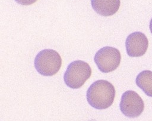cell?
I'll use <instances>...</instances> for the list:
<instances>
[{
  "label": "cell",
  "instance_id": "obj_1",
  "mask_svg": "<svg viewBox=\"0 0 152 121\" xmlns=\"http://www.w3.org/2000/svg\"><path fill=\"white\" fill-rule=\"evenodd\" d=\"M86 97L91 107L96 109H105L112 104L115 97V89L109 81L97 80L90 85Z\"/></svg>",
  "mask_w": 152,
  "mask_h": 121
},
{
  "label": "cell",
  "instance_id": "obj_2",
  "mask_svg": "<svg viewBox=\"0 0 152 121\" xmlns=\"http://www.w3.org/2000/svg\"><path fill=\"white\" fill-rule=\"evenodd\" d=\"M34 64L40 74L52 76L59 70L62 65V59L60 55L55 50L44 49L36 55Z\"/></svg>",
  "mask_w": 152,
  "mask_h": 121
},
{
  "label": "cell",
  "instance_id": "obj_3",
  "mask_svg": "<svg viewBox=\"0 0 152 121\" xmlns=\"http://www.w3.org/2000/svg\"><path fill=\"white\" fill-rule=\"evenodd\" d=\"M91 69L83 60H75L70 63L64 75L65 84L72 89L80 88L90 77Z\"/></svg>",
  "mask_w": 152,
  "mask_h": 121
},
{
  "label": "cell",
  "instance_id": "obj_4",
  "mask_svg": "<svg viewBox=\"0 0 152 121\" xmlns=\"http://www.w3.org/2000/svg\"><path fill=\"white\" fill-rule=\"evenodd\" d=\"M94 60L101 72L109 73L118 67L121 62V55L116 48L105 46L100 49L96 53Z\"/></svg>",
  "mask_w": 152,
  "mask_h": 121
},
{
  "label": "cell",
  "instance_id": "obj_5",
  "mask_svg": "<svg viewBox=\"0 0 152 121\" xmlns=\"http://www.w3.org/2000/svg\"><path fill=\"white\" fill-rule=\"evenodd\" d=\"M119 107L125 116L134 118L138 117L143 112L144 103L135 91L128 90L122 95Z\"/></svg>",
  "mask_w": 152,
  "mask_h": 121
},
{
  "label": "cell",
  "instance_id": "obj_6",
  "mask_svg": "<svg viewBox=\"0 0 152 121\" xmlns=\"http://www.w3.org/2000/svg\"><path fill=\"white\" fill-rule=\"evenodd\" d=\"M148 46V41L146 36L140 31L130 34L125 41L126 53L131 57H140L144 55Z\"/></svg>",
  "mask_w": 152,
  "mask_h": 121
},
{
  "label": "cell",
  "instance_id": "obj_7",
  "mask_svg": "<svg viewBox=\"0 0 152 121\" xmlns=\"http://www.w3.org/2000/svg\"><path fill=\"white\" fill-rule=\"evenodd\" d=\"M91 7L99 15L111 16L119 9L120 0H91Z\"/></svg>",
  "mask_w": 152,
  "mask_h": 121
},
{
  "label": "cell",
  "instance_id": "obj_8",
  "mask_svg": "<svg viewBox=\"0 0 152 121\" xmlns=\"http://www.w3.org/2000/svg\"><path fill=\"white\" fill-rule=\"evenodd\" d=\"M136 84L144 93L152 97V72L149 70H144L137 76Z\"/></svg>",
  "mask_w": 152,
  "mask_h": 121
},
{
  "label": "cell",
  "instance_id": "obj_9",
  "mask_svg": "<svg viewBox=\"0 0 152 121\" xmlns=\"http://www.w3.org/2000/svg\"><path fill=\"white\" fill-rule=\"evenodd\" d=\"M15 1L18 4L22 5H31L37 1V0H15Z\"/></svg>",
  "mask_w": 152,
  "mask_h": 121
},
{
  "label": "cell",
  "instance_id": "obj_10",
  "mask_svg": "<svg viewBox=\"0 0 152 121\" xmlns=\"http://www.w3.org/2000/svg\"><path fill=\"white\" fill-rule=\"evenodd\" d=\"M150 31L152 34V18L151 19L150 22Z\"/></svg>",
  "mask_w": 152,
  "mask_h": 121
}]
</instances>
